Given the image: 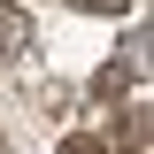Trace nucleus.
Masks as SVG:
<instances>
[{
    "instance_id": "1",
    "label": "nucleus",
    "mask_w": 154,
    "mask_h": 154,
    "mask_svg": "<svg viewBox=\"0 0 154 154\" xmlns=\"http://www.w3.org/2000/svg\"><path fill=\"white\" fill-rule=\"evenodd\" d=\"M16 62H31V16L16 0H0V69H16Z\"/></svg>"
},
{
    "instance_id": "2",
    "label": "nucleus",
    "mask_w": 154,
    "mask_h": 154,
    "mask_svg": "<svg viewBox=\"0 0 154 154\" xmlns=\"http://www.w3.org/2000/svg\"><path fill=\"white\" fill-rule=\"evenodd\" d=\"M77 8H123V0H77Z\"/></svg>"
}]
</instances>
